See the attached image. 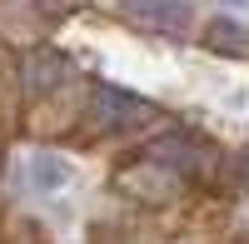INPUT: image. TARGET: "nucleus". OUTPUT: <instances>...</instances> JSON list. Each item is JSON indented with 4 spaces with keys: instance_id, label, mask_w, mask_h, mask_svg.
<instances>
[{
    "instance_id": "obj_2",
    "label": "nucleus",
    "mask_w": 249,
    "mask_h": 244,
    "mask_svg": "<svg viewBox=\"0 0 249 244\" xmlns=\"http://www.w3.org/2000/svg\"><path fill=\"white\" fill-rule=\"evenodd\" d=\"M210 45H214V50H249V35L234 25V20H214V30H210Z\"/></svg>"
},
{
    "instance_id": "obj_1",
    "label": "nucleus",
    "mask_w": 249,
    "mask_h": 244,
    "mask_svg": "<svg viewBox=\"0 0 249 244\" xmlns=\"http://www.w3.org/2000/svg\"><path fill=\"white\" fill-rule=\"evenodd\" d=\"M130 10L135 15H150L160 30H175L179 20H190V10H184L179 0H130Z\"/></svg>"
}]
</instances>
